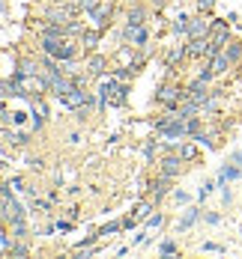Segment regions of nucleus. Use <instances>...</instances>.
<instances>
[{
  "instance_id": "obj_21",
  "label": "nucleus",
  "mask_w": 242,
  "mask_h": 259,
  "mask_svg": "<svg viewBox=\"0 0 242 259\" xmlns=\"http://www.w3.org/2000/svg\"><path fill=\"white\" fill-rule=\"evenodd\" d=\"M90 72H93V75H102V72H105V57H93V60H90Z\"/></svg>"
},
{
  "instance_id": "obj_25",
  "label": "nucleus",
  "mask_w": 242,
  "mask_h": 259,
  "mask_svg": "<svg viewBox=\"0 0 242 259\" xmlns=\"http://www.w3.org/2000/svg\"><path fill=\"white\" fill-rule=\"evenodd\" d=\"M161 224H164V214H150V218H147V230H156Z\"/></svg>"
},
{
  "instance_id": "obj_3",
  "label": "nucleus",
  "mask_w": 242,
  "mask_h": 259,
  "mask_svg": "<svg viewBox=\"0 0 242 259\" xmlns=\"http://www.w3.org/2000/svg\"><path fill=\"white\" fill-rule=\"evenodd\" d=\"M210 30H213V15H203V12H197V15L188 21L186 36H188V39H200V36H210Z\"/></svg>"
},
{
  "instance_id": "obj_2",
  "label": "nucleus",
  "mask_w": 242,
  "mask_h": 259,
  "mask_svg": "<svg viewBox=\"0 0 242 259\" xmlns=\"http://www.w3.org/2000/svg\"><path fill=\"white\" fill-rule=\"evenodd\" d=\"M210 48L215 51H221L227 42H230V27H227V21H218V18H213V30H210Z\"/></svg>"
},
{
  "instance_id": "obj_27",
  "label": "nucleus",
  "mask_w": 242,
  "mask_h": 259,
  "mask_svg": "<svg viewBox=\"0 0 242 259\" xmlns=\"http://www.w3.org/2000/svg\"><path fill=\"white\" fill-rule=\"evenodd\" d=\"M9 143H15V146H24V143H27V134H21V131H15V134H12V131H9Z\"/></svg>"
},
{
  "instance_id": "obj_4",
  "label": "nucleus",
  "mask_w": 242,
  "mask_h": 259,
  "mask_svg": "<svg viewBox=\"0 0 242 259\" xmlns=\"http://www.w3.org/2000/svg\"><path fill=\"white\" fill-rule=\"evenodd\" d=\"M183 99H186V90H180V83H170V80H167V83H161L159 102L164 104V107H170V110H174Z\"/></svg>"
},
{
  "instance_id": "obj_1",
  "label": "nucleus",
  "mask_w": 242,
  "mask_h": 259,
  "mask_svg": "<svg viewBox=\"0 0 242 259\" xmlns=\"http://www.w3.org/2000/svg\"><path fill=\"white\" fill-rule=\"evenodd\" d=\"M42 51L57 57V60H63V63H69V60L78 54V48H75L66 36H45V39H42Z\"/></svg>"
},
{
  "instance_id": "obj_37",
  "label": "nucleus",
  "mask_w": 242,
  "mask_h": 259,
  "mask_svg": "<svg viewBox=\"0 0 242 259\" xmlns=\"http://www.w3.org/2000/svg\"><path fill=\"white\" fill-rule=\"evenodd\" d=\"M233 161H236V164L242 167V152H233Z\"/></svg>"
},
{
  "instance_id": "obj_15",
  "label": "nucleus",
  "mask_w": 242,
  "mask_h": 259,
  "mask_svg": "<svg viewBox=\"0 0 242 259\" xmlns=\"http://www.w3.org/2000/svg\"><path fill=\"white\" fill-rule=\"evenodd\" d=\"M177 152H180L183 161H194V158H197V146H194V143H180Z\"/></svg>"
},
{
  "instance_id": "obj_5",
  "label": "nucleus",
  "mask_w": 242,
  "mask_h": 259,
  "mask_svg": "<svg viewBox=\"0 0 242 259\" xmlns=\"http://www.w3.org/2000/svg\"><path fill=\"white\" fill-rule=\"evenodd\" d=\"M210 96H213V90H210V80H203V78H194V80L186 87V99H191V102H197V104H203Z\"/></svg>"
},
{
  "instance_id": "obj_14",
  "label": "nucleus",
  "mask_w": 242,
  "mask_h": 259,
  "mask_svg": "<svg viewBox=\"0 0 242 259\" xmlns=\"http://www.w3.org/2000/svg\"><path fill=\"white\" fill-rule=\"evenodd\" d=\"M200 221V208H188L186 214H183V221H180V230H188V227H194Z\"/></svg>"
},
{
  "instance_id": "obj_38",
  "label": "nucleus",
  "mask_w": 242,
  "mask_h": 259,
  "mask_svg": "<svg viewBox=\"0 0 242 259\" xmlns=\"http://www.w3.org/2000/svg\"><path fill=\"white\" fill-rule=\"evenodd\" d=\"M0 12H3V6H0Z\"/></svg>"
},
{
  "instance_id": "obj_9",
  "label": "nucleus",
  "mask_w": 242,
  "mask_h": 259,
  "mask_svg": "<svg viewBox=\"0 0 242 259\" xmlns=\"http://www.w3.org/2000/svg\"><path fill=\"white\" fill-rule=\"evenodd\" d=\"M210 66H213L215 78H218V75H224V72H227V69H230L233 63H230V57H227V51L221 48V51H215L213 57H210Z\"/></svg>"
},
{
  "instance_id": "obj_13",
  "label": "nucleus",
  "mask_w": 242,
  "mask_h": 259,
  "mask_svg": "<svg viewBox=\"0 0 242 259\" xmlns=\"http://www.w3.org/2000/svg\"><path fill=\"white\" fill-rule=\"evenodd\" d=\"M3 218H6V221H15V218H24V208H21V203L9 197V203H6V208H3Z\"/></svg>"
},
{
  "instance_id": "obj_8",
  "label": "nucleus",
  "mask_w": 242,
  "mask_h": 259,
  "mask_svg": "<svg viewBox=\"0 0 242 259\" xmlns=\"http://www.w3.org/2000/svg\"><path fill=\"white\" fill-rule=\"evenodd\" d=\"M144 18H147V9H144L141 3L132 6V9H129V21H126V36H132L137 27H144Z\"/></svg>"
},
{
  "instance_id": "obj_36",
  "label": "nucleus",
  "mask_w": 242,
  "mask_h": 259,
  "mask_svg": "<svg viewBox=\"0 0 242 259\" xmlns=\"http://www.w3.org/2000/svg\"><path fill=\"white\" fill-rule=\"evenodd\" d=\"M9 185H12V188H18V191H21V185H24V179H21V176H15V179L9 182Z\"/></svg>"
},
{
  "instance_id": "obj_28",
  "label": "nucleus",
  "mask_w": 242,
  "mask_h": 259,
  "mask_svg": "<svg viewBox=\"0 0 242 259\" xmlns=\"http://www.w3.org/2000/svg\"><path fill=\"white\" fill-rule=\"evenodd\" d=\"M170 197H174V203H180V206H186L188 200H191V197H188L186 191H174V194H170Z\"/></svg>"
},
{
  "instance_id": "obj_31",
  "label": "nucleus",
  "mask_w": 242,
  "mask_h": 259,
  "mask_svg": "<svg viewBox=\"0 0 242 259\" xmlns=\"http://www.w3.org/2000/svg\"><path fill=\"white\" fill-rule=\"evenodd\" d=\"M203 250H210V253H221L224 247H221V244H215V241H203Z\"/></svg>"
},
{
  "instance_id": "obj_30",
  "label": "nucleus",
  "mask_w": 242,
  "mask_h": 259,
  "mask_svg": "<svg viewBox=\"0 0 242 259\" xmlns=\"http://www.w3.org/2000/svg\"><path fill=\"white\" fill-rule=\"evenodd\" d=\"M203 221H206V224H221V214H218V211H206V214H203Z\"/></svg>"
},
{
  "instance_id": "obj_20",
  "label": "nucleus",
  "mask_w": 242,
  "mask_h": 259,
  "mask_svg": "<svg viewBox=\"0 0 242 259\" xmlns=\"http://www.w3.org/2000/svg\"><path fill=\"white\" fill-rule=\"evenodd\" d=\"M9 227H12V233H15V238H24V218H15V221H9Z\"/></svg>"
},
{
  "instance_id": "obj_35",
  "label": "nucleus",
  "mask_w": 242,
  "mask_h": 259,
  "mask_svg": "<svg viewBox=\"0 0 242 259\" xmlns=\"http://www.w3.org/2000/svg\"><path fill=\"white\" fill-rule=\"evenodd\" d=\"M144 152H147V158H153V155H156V143H147V149H144Z\"/></svg>"
},
{
  "instance_id": "obj_17",
  "label": "nucleus",
  "mask_w": 242,
  "mask_h": 259,
  "mask_svg": "<svg viewBox=\"0 0 242 259\" xmlns=\"http://www.w3.org/2000/svg\"><path fill=\"white\" fill-rule=\"evenodd\" d=\"M81 42H84V48H87V51H93V48H96V42H99V33L84 30V33H81Z\"/></svg>"
},
{
  "instance_id": "obj_22",
  "label": "nucleus",
  "mask_w": 242,
  "mask_h": 259,
  "mask_svg": "<svg viewBox=\"0 0 242 259\" xmlns=\"http://www.w3.org/2000/svg\"><path fill=\"white\" fill-rule=\"evenodd\" d=\"M147 39H150V33H147V27H137V30L132 33V42H134V45H144Z\"/></svg>"
},
{
  "instance_id": "obj_6",
  "label": "nucleus",
  "mask_w": 242,
  "mask_h": 259,
  "mask_svg": "<svg viewBox=\"0 0 242 259\" xmlns=\"http://www.w3.org/2000/svg\"><path fill=\"white\" fill-rule=\"evenodd\" d=\"M186 54H188V60H210V57H213L210 39H206V36H200V39H188Z\"/></svg>"
},
{
  "instance_id": "obj_18",
  "label": "nucleus",
  "mask_w": 242,
  "mask_h": 259,
  "mask_svg": "<svg viewBox=\"0 0 242 259\" xmlns=\"http://www.w3.org/2000/svg\"><path fill=\"white\" fill-rule=\"evenodd\" d=\"M188 21H191L188 15H177V18H174V24H170V30H174V33H186V30H188Z\"/></svg>"
},
{
  "instance_id": "obj_10",
  "label": "nucleus",
  "mask_w": 242,
  "mask_h": 259,
  "mask_svg": "<svg viewBox=\"0 0 242 259\" xmlns=\"http://www.w3.org/2000/svg\"><path fill=\"white\" fill-rule=\"evenodd\" d=\"M90 18H93L96 27L102 30V27L108 24V18H111V0H108V3H99V6H93V9H90Z\"/></svg>"
},
{
  "instance_id": "obj_11",
  "label": "nucleus",
  "mask_w": 242,
  "mask_h": 259,
  "mask_svg": "<svg viewBox=\"0 0 242 259\" xmlns=\"http://www.w3.org/2000/svg\"><path fill=\"white\" fill-rule=\"evenodd\" d=\"M242 176V167L233 161V164H224L221 173H218V185H227V182H236Z\"/></svg>"
},
{
  "instance_id": "obj_7",
  "label": "nucleus",
  "mask_w": 242,
  "mask_h": 259,
  "mask_svg": "<svg viewBox=\"0 0 242 259\" xmlns=\"http://www.w3.org/2000/svg\"><path fill=\"white\" fill-rule=\"evenodd\" d=\"M183 164H186V161L180 158V152H177V155H164L161 158V164H159V173L161 176H167V179H174V176L183 173Z\"/></svg>"
},
{
  "instance_id": "obj_12",
  "label": "nucleus",
  "mask_w": 242,
  "mask_h": 259,
  "mask_svg": "<svg viewBox=\"0 0 242 259\" xmlns=\"http://www.w3.org/2000/svg\"><path fill=\"white\" fill-rule=\"evenodd\" d=\"M183 60H188L186 45H177V48H170V51H167V57H164V66H167V69H177Z\"/></svg>"
},
{
  "instance_id": "obj_19",
  "label": "nucleus",
  "mask_w": 242,
  "mask_h": 259,
  "mask_svg": "<svg viewBox=\"0 0 242 259\" xmlns=\"http://www.w3.org/2000/svg\"><path fill=\"white\" fill-rule=\"evenodd\" d=\"M15 75H36V63H33V60H21Z\"/></svg>"
},
{
  "instance_id": "obj_33",
  "label": "nucleus",
  "mask_w": 242,
  "mask_h": 259,
  "mask_svg": "<svg viewBox=\"0 0 242 259\" xmlns=\"http://www.w3.org/2000/svg\"><path fill=\"white\" fill-rule=\"evenodd\" d=\"M117 230H123V224H108V227H105L99 235H111V233H117Z\"/></svg>"
},
{
  "instance_id": "obj_24",
  "label": "nucleus",
  "mask_w": 242,
  "mask_h": 259,
  "mask_svg": "<svg viewBox=\"0 0 242 259\" xmlns=\"http://www.w3.org/2000/svg\"><path fill=\"white\" fill-rule=\"evenodd\" d=\"M215 185H218V182H213V179H206L203 185H200V200H206V197L213 194V191H215Z\"/></svg>"
},
{
  "instance_id": "obj_29",
  "label": "nucleus",
  "mask_w": 242,
  "mask_h": 259,
  "mask_svg": "<svg viewBox=\"0 0 242 259\" xmlns=\"http://www.w3.org/2000/svg\"><path fill=\"white\" fill-rule=\"evenodd\" d=\"M9 253H12V256H27L30 250H27L24 244H12V247H9Z\"/></svg>"
},
{
  "instance_id": "obj_32",
  "label": "nucleus",
  "mask_w": 242,
  "mask_h": 259,
  "mask_svg": "<svg viewBox=\"0 0 242 259\" xmlns=\"http://www.w3.org/2000/svg\"><path fill=\"white\" fill-rule=\"evenodd\" d=\"M221 188H224V191H221V200H224V206H230V203H233V194L227 191V185H221Z\"/></svg>"
},
{
  "instance_id": "obj_16",
  "label": "nucleus",
  "mask_w": 242,
  "mask_h": 259,
  "mask_svg": "<svg viewBox=\"0 0 242 259\" xmlns=\"http://www.w3.org/2000/svg\"><path fill=\"white\" fill-rule=\"evenodd\" d=\"M224 51H227V57H230V63H233V66L242 60V45H239V42H227V45H224Z\"/></svg>"
},
{
  "instance_id": "obj_26",
  "label": "nucleus",
  "mask_w": 242,
  "mask_h": 259,
  "mask_svg": "<svg viewBox=\"0 0 242 259\" xmlns=\"http://www.w3.org/2000/svg\"><path fill=\"white\" fill-rule=\"evenodd\" d=\"M159 253L161 256H174V253H177V244H174V241H164V244L159 247Z\"/></svg>"
},
{
  "instance_id": "obj_23",
  "label": "nucleus",
  "mask_w": 242,
  "mask_h": 259,
  "mask_svg": "<svg viewBox=\"0 0 242 259\" xmlns=\"http://www.w3.org/2000/svg\"><path fill=\"white\" fill-rule=\"evenodd\" d=\"M213 9H215V0H197V12L213 15Z\"/></svg>"
},
{
  "instance_id": "obj_34",
  "label": "nucleus",
  "mask_w": 242,
  "mask_h": 259,
  "mask_svg": "<svg viewBox=\"0 0 242 259\" xmlns=\"http://www.w3.org/2000/svg\"><path fill=\"white\" fill-rule=\"evenodd\" d=\"M0 247H3V250H9V247H12V241L6 238V233H3V230H0Z\"/></svg>"
}]
</instances>
